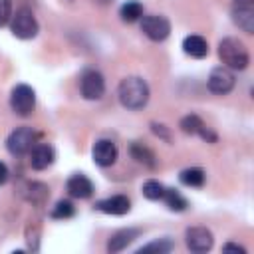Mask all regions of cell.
<instances>
[{"instance_id":"15","label":"cell","mask_w":254,"mask_h":254,"mask_svg":"<svg viewBox=\"0 0 254 254\" xmlns=\"http://www.w3.org/2000/svg\"><path fill=\"white\" fill-rule=\"evenodd\" d=\"M65 190L69 192V196L73 198H89L93 194V183L83 175V173H75L67 179L65 183Z\"/></svg>"},{"instance_id":"9","label":"cell","mask_w":254,"mask_h":254,"mask_svg":"<svg viewBox=\"0 0 254 254\" xmlns=\"http://www.w3.org/2000/svg\"><path fill=\"white\" fill-rule=\"evenodd\" d=\"M185 242L190 252H208L214 244V236L206 226H190L185 230Z\"/></svg>"},{"instance_id":"19","label":"cell","mask_w":254,"mask_h":254,"mask_svg":"<svg viewBox=\"0 0 254 254\" xmlns=\"http://www.w3.org/2000/svg\"><path fill=\"white\" fill-rule=\"evenodd\" d=\"M179 181L185 185V187H192V189H200L206 181V175L200 167H189V169H183L179 173Z\"/></svg>"},{"instance_id":"5","label":"cell","mask_w":254,"mask_h":254,"mask_svg":"<svg viewBox=\"0 0 254 254\" xmlns=\"http://www.w3.org/2000/svg\"><path fill=\"white\" fill-rule=\"evenodd\" d=\"M36 139H38V133L32 127H18L8 135L6 149L10 155L20 157V155L30 153V149L36 145Z\"/></svg>"},{"instance_id":"13","label":"cell","mask_w":254,"mask_h":254,"mask_svg":"<svg viewBox=\"0 0 254 254\" xmlns=\"http://www.w3.org/2000/svg\"><path fill=\"white\" fill-rule=\"evenodd\" d=\"M56 161V151L52 145L48 143H36L30 149V167L36 171H44L48 169L52 163Z\"/></svg>"},{"instance_id":"1","label":"cell","mask_w":254,"mask_h":254,"mask_svg":"<svg viewBox=\"0 0 254 254\" xmlns=\"http://www.w3.org/2000/svg\"><path fill=\"white\" fill-rule=\"evenodd\" d=\"M117 95H119V101L125 109H131V111H139L147 105L149 101V85L143 77L139 75H129L125 79H121L119 87H117Z\"/></svg>"},{"instance_id":"10","label":"cell","mask_w":254,"mask_h":254,"mask_svg":"<svg viewBox=\"0 0 254 254\" xmlns=\"http://www.w3.org/2000/svg\"><path fill=\"white\" fill-rule=\"evenodd\" d=\"M206 83H208V89H210L212 93H216V95H226V93L232 91L236 79H234V73H232L228 67L218 65V67H214V69L208 73V81H206Z\"/></svg>"},{"instance_id":"4","label":"cell","mask_w":254,"mask_h":254,"mask_svg":"<svg viewBox=\"0 0 254 254\" xmlns=\"http://www.w3.org/2000/svg\"><path fill=\"white\" fill-rule=\"evenodd\" d=\"M10 107L20 117L32 115V111L36 107V91H34V87H30L28 83L14 85V89L10 93Z\"/></svg>"},{"instance_id":"26","label":"cell","mask_w":254,"mask_h":254,"mask_svg":"<svg viewBox=\"0 0 254 254\" xmlns=\"http://www.w3.org/2000/svg\"><path fill=\"white\" fill-rule=\"evenodd\" d=\"M40 230L36 226H28L26 228V242H28V250L38 252L40 250Z\"/></svg>"},{"instance_id":"18","label":"cell","mask_w":254,"mask_h":254,"mask_svg":"<svg viewBox=\"0 0 254 254\" xmlns=\"http://www.w3.org/2000/svg\"><path fill=\"white\" fill-rule=\"evenodd\" d=\"M129 153H131V157H133L137 163H141V165H145V167H149V169H153V167L157 165V161H155V153H153L147 145H143V143H139V141L131 143Z\"/></svg>"},{"instance_id":"21","label":"cell","mask_w":254,"mask_h":254,"mask_svg":"<svg viewBox=\"0 0 254 254\" xmlns=\"http://www.w3.org/2000/svg\"><path fill=\"white\" fill-rule=\"evenodd\" d=\"M119 16H121L123 22L133 24V22H137V20L143 18V4L137 2V0H129V2H125L119 8Z\"/></svg>"},{"instance_id":"8","label":"cell","mask_w":254,"mask_h":254,"mask_svg":"<svg viewBox=\"0 0 254 254\" xmlns=\"http://www.w3.org/2000/svg\"><path fill=\"white\" fill-rule=\"evenodd\" d=\"M79 89L85 99H101L105 93V79L97 69H85L79 79Z\"/></svg>"},{"instance_id":"6","label":"cell","mask_w":254,"mask_h":254,"mask_svg":"<svg viewBox=\"0 0 254 254\" xmlns=\"http://www.w3.org/2000/svg\"><path fill=\"white\" fill-rule=\"evenodd\" d=\"M141 32L153 42H163L171 34V22L163 14H147L141 18Z\"/></svg>"},{"instance_id":"22","label":"cell","mask_w":254,"mask_h":254,"mask_svg":"<svg viewBox=\"0 0 254 254\" xmlns=\"http://www.w3.org/2000/svg\"><path fill=\"white\" fill-rule=\"evenodd\" d=\"M24 196H26L28 200L40 204V202H44V200L50 196V189H48L44 183H28Z\"/></svg>"},{"instance_id":"3","label":"cell","mask_w":254,"mask_h":254,"mask_svg":"<svg viewBox=\"0 0 254 254\" xmlns=\"http://www.w3.org/2000/svg\"><path fill=\"white\" fill-rule=\"evenodd\" d=\"M10 30H12V34H14L16 38H20V40H32V38L38 36L40 24H38L34 12H32L30 8L22 6V8H18V10L12 14V18H10Z\"/></svg>"},{"instance_id":"24","label":"cell","mask_w":254,"mask_h":254,"mask_svg":"<svg viewBox=\"0 0 254 254\" xmlns=\"http://www.w3.org/2000/svg\"><path fill=\"white\" fill-rule=\"evenodd\" d=\"M73 214H75V206L71 200H58L50 212V216L56 220H65V218H71Z\"/></svg>"},{"instance_id":"27","label":"cell","mask_w":254,"mask_h":254,"mask_svg":"<svg viewBox=\"0 0 254 254\" xmlns=\"http://www.w3.org/2000/svg\"><path fill=\"white\" fill-rule=\"evenodd\" d=\"M12 18V0H0V28L6 26Z\"/></svg>"},{"instance_id":"28","label":"cell","mask_w":254,"mask_h":254,"mask_svg":"<svg viewBox=\"0 0 254 254\" xmlns=\"http://www.w3.org/2000/svg\"><path fill=\"white\" fill-rule=\"evenodd\" d=\"M151 131L159 137V139H163V141H171V133H169V127H165L163 123H157V121H151Z\"/></svg>"},{"instance_id":"23","label":"cell","mask_w":254,"mask_h":254,"mask_svg":"<svg viewBox=\"0 0 254 254\" xmlns=\"http://www.w3.org/2000/svg\"><path fill=\"white\" fill-rule=\"evenodd\" d=\"M173 248H175V242H173L171 238H159V240H153V242H149V244L141 246L137 252H139V254H143V252H157V254H167V252H171Z\"/></svg>"},{"instance_id":"17","label":"cell","mask_w":254,"mask_h":254,"mask_svg":"<svg viewBox=\"0 0 254 254\" xmlns=\"http://www.w3.org/2000/svg\"><path fill=\"white\" fill-rule=\"evenodd\" d=\"M183 50H185L187 56L200 60V58H204L208 54V42L198 34H190V36H187L183 40Z\"/></svg>"},{"instance_id":"31","label":"cell","mask_w":254,"mask_h":254,"mask_svg":"<svg viewBox=\"0 0 254 254\" xmlns=\"http://www.w3.org/2000/svg\"><path fill=\"white\" fill-rule=\"evenodd\" d=\"M93 2H97V4H101V6H105V4H111L113 0H93Z\"/></svg>"},{"instance_id":"2","label":"cell","mask_w":254,"mask_h":254,"mask_svg":"<svg viewBox=\"0 0 254 254\" xmlns=\"http://www.w3.org/2000/svg\"><path fill=\"white\" fill-rule=\"evenodd\" d=\"M218 58L228 69H246L250 64L246 46L236 38H224L218 42Z\"/></svg>"},{"instance_id":"11","label":"cell","mask_w":254,"mask_h":254,"mask_svg":"<svg viewBox=\"0 0 254 254\" xmlns=\"http://www.w3.org/2000/svg\"><path fill=\"white\" fill-rule=\"evenodd\" d=\"M179 127H181V131L183 133H187V135H198L202 141H206V143H216V133L210 129V127H206V123L198 117V115H194V113H190V115H185L183 119H181V123H179Z\"/></svg>"},{"instance_id":"12","label":"cell","mask_w":254,"mask_h":254,"mask_svg":"<svg viewBox=\"0 0 254 254\" xmlns=\"http://www.w3.org/2000/svg\"><path fill=\"white\" fill-rule=\"evenodd\" d=\"M117 155H119V151H117V145L113 143V141H109V139H99V141H95L93 143V149H91V157H93V161H95V165H99V167H111L115 161H117Z\"/></svg>"},{"instance_id":"25","label":"cell","mask_w":254,"mask_h":254,"mask_svg":"<svg viewBox=\"0 0 254 254\" xmlns=\"http://www.w3.org/2000/svg\"><path fill=\"white\" fill-rule=\"evenodd\" d=\"M165 185L163 183H159V181H155V179H149V181H145L143 183V194H145V198H149V200H161L163 198V192H165Z\"/></svg>"},{"instance_id":"29","label":"cell","mask_w":254,"mask_h":254,"mask_svg":"<svg viewBox=\"0 0 254 254\" xmlns=\"http://www.w3.org/2000/svg\"><path fill=\"white\" fill-rule=\"evenodd\" d=\"M222 250H224V252H240V254H246V248H244V246H240V244H234V242L224 244V246H222Z\"/></svg>"},{"instance_id":"14","label":"cell","mask_w":254,"mask_h":254,"mask_svg":"<svg viewBox=\"0 0 254 254\" xmlns=\"http://www.w3.org/2000/svg\"><path fill=\"white\" fill-rule=\"evenodd\" d=\"M95 208L99 212H105V214L121 216V214H127L131 210V200L125 194H113V196H107V198L97 200L95 202Z\"/></svg>"},{"instance_id":"16","label":"cell","mask_w":254,"mask_h":254,"mask_svg":"<svg viewBox=\"0 0 254 254\" xmlns=\"http://www.w3.org/2000/svg\"><path fill=\"white\" fill-rule=\"evenodd\" d=\"M139 234H141V228H121V230H117L115 234H111V238L107 242V252L115 254V252L125 250L135 238H139Z\"/></svg>"},{"instance_id":"7","label":"cell","mask_w":254,"mask_h":254,"mask_svg":"<svg viewBox=\"0 0 254 254\" xmlns=\"http://www.w3.org/2000/svg\"><path fill=\"white\" fill-rule=\"evenodd\" d=\"M232 22L246 34L254 32V0H232Z\"/></svg>"},{"instance_id":"30","label":"cell","mask_w":254,"mask_h":254,"mask_svg":"<svg viewBox=\"0 0 254 254\" xmlns=\"http://www.w3.org/2000/svg\"><path fill=\"white\" fill-rule=\"evenodd\" d=\"M8 175H10V173H8V167L0 161V185H4V183L8 181Z\"/></svg>"},{"instance_id":"20","label":"cell","mask_w":254,"mask_h":254,"mask_svg":"<svg viewBox=\"0 0 254 254\" xmlns=\"http://www.w3.org/2000/svg\"><path fill=\"white\" fill-rule=\"evenodd\" d=\"M161 200H163V202L167 204V208L173 210V212H183V210H187V206H189V200H187L179 190H175V189H165Z\"/></svg>"}]
</instances>
